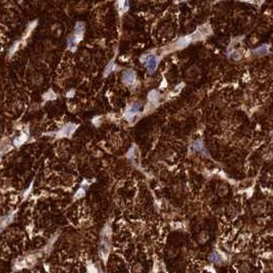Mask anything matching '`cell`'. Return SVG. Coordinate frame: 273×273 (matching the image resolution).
Listing matches in <instances>:
<instances>
[{
  "mask_svg": "<svg viewBox=\"0 0 273 273\" xmlns=\"http://www.w3.org/2000/svg\"><path fill=\"white\" fill-rule=\"evenodd\" d=\"M84 31H85V25L83 22H78L76 23L75 27H74V32L68 37L67 40V45L68 48L71 51H75L77 48L78 44L80 41L83 39Z\"/></svg>",
  "mask_w": 273,
  "mask_h": 273,
  "instance_id": "cell-1",
  "label": "cell"
},
{
  "mask_svg": "<svg viewBox=\"0 0 273 273\" xmlns=\"http://www.w3.org/2000/svg\"><path fill=\"white\" fill-rule=\"evenodd\" d=\"M141 62L145 64L146 68L148 69L149 73H153L156 70L158 65V59L154 55H146L141 57Z\"/></svg>",
  "mask_w": 273,
  "mask_h": 273,
  "instance_id": "cell-2",
  "label": "cell"
},
{
  "mask_svg": "<svg viewBox=\"0 0 273 273\" xmlns=\"http://www.w3.org/2000/svg\"><path fill=\"white\" fill-rule=\"evenodd\" d=\"M141 108H142V106L139 103H133V104L129 105L128 108L126 109V111H125V113H124L125 119H127L128 121L133 120V117H135L138 113H140Z\"/></svg>",
  "mask_w": 273,
  "mask_h": 273,
  "instance_id": "cell-3",
  "label": "cell"
},
{
  "mask_svg": "<svg viewBox=\"0 0 273 273\" xmlns=\"http://www.w3.org/2000/svg\"><path fill=\"white\" fill-rule=\"evenodd\" d=\"M135 78H137V75H135V72L133 70H126L124 73L122 74V81L126 84H133L135 83Z\"/></svg>",
  "mask_w": 273,
  "mask_h": 273,
  "instance_id": "cell-4",
  "label": "cell"
},
{
  "mask_svg": "<svg viewBox=\"0 0 273 273\" xmlns=\"http://www.w3.org/2000/svg\"><path fill=\"white\" fill-rule=\"evenodd\" d=\"M75 128H76V125L71 124V123H70V124L65 125L61 130H59V133H57V137H70L71 133L75 130Z\"/></svg>",
  "mask_w": 273,
  "mask_h": 273,
  "instance_id": "cell-5",
  "label": "cell"
},
{
  "mask_svg": "<svg viewBox=\"0 0 273 273\" xmlns=\"http://www.w3.org/2000/svg\"><path fill=\"white\" fill-rule=\"evenodd\" d=\"M117 5H118V9L120 11H126L128 9V1L127 0H117Z\"/></svg>",
  "mask_w": 273,
  "mask_h": 273,
  "instance_id": "cell-6",
  "label": "cell"
},
{
  "mask_svg": "<svg viewBox=\"0 0 273 273\" xmlns=\"http://www.w3.org/2000/svg\"><path fill=\"white\" fill-rule=\"evenodd\" d=\"M115 70V64H114V61H111L110 63L108 64V65L106 66V68H105L104 70V76H108L110 73H112L113 71Z\"/></svg>",
  "mask_w": 273,
  "mask_h": 273,
  "instance_id": "cell-7",
  "label": "cell"
},
{
  "mask_svg": "<svg viewBox=\"0 0 273 273\" xmlns=\"http://www.w3.org/2000/svg\"><path fill=\"white\" fill-rule=\"evenodd\" d=\"M148 99L151 103H155L156 101L158 100V92L156 90H152V91L149 92L148 94Z\"/></svg>",
  "mask_w": 273,
  "mask_h": 273,
  "instance_id": "cell-8",
  "label": "cell"
},
{
  "mask_svg": "<svg viewBox=\"0 0 273 273\" xmlns=\"http://www.w3.org/2000/svg\"><path fill=\"white\" fill-rule=\"evenodd\" d=\"M21 44H22V41H16V42H14L13 44H12V46L10 47V49H9V55H13V53L18 49V47L21 46Z\"/></svg>",
  "mask_w": 273,
  "mask_h": 273,
  "instance_id": "cell-9",
  "label": "cell"
},
{
  "mask_svg": "<svg viewBox=\"0 0 273 273\" xmlns=\"http://www.w3.org/2000/svg\"><path fill=\"white\" fill-rule=\"evenodd\" d=\"M10 219L11 218L10 217H5L4 219H2L1 221H0V232H1V230L4 228V226L6 225V224H8L10 222Z\"/></svg>",
  "mask_w": 273,
  "mask_h": 273,
  "instance_id": "cell-10",
  "label": "cell"
},
{
  "mask_svg": "<svg viewBox=\"0 0 273 273\" xmlns=\"http://www.w3.org/2000/svg\"><path fill=\"white\" fill-rule=\"evenodd\" d=\"M255 53H257V55H264V53H266L267 52V48L265 46H263V47H260V48H258L257 50H255L254 51Z\"/></svg>",
  "mask_w": 273,
  "mask_h": 273,
  "instance_id": "cell-11",
  "label": "cell"
},
{
  "mask_svg": "<svg viewBox=\"0 0 273 273\" xmlns=\"http://www.w3.org/2000/svg\"><path fill=\"white\" fill-rule=\"evenodd\" d=\"M4 151H5V147H4V146H2V145H0V154L3 153Z\"/></svg>",
  "mask_w": 273,
  "mask_h": 273,
  "instance_id": "cell-12",
  "label": "cell"
}]
</instances>
